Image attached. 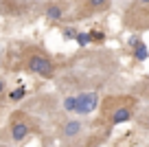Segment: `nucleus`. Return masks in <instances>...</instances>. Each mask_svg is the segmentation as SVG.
Returning a JSON list of instances; mask_svg holds the SVG:
<instances>
[{
    "label": "nucleus",
    "instance_id": "nucleus-1",
    "mask_svg": "<svg viewBox=\"0 0 149 147\" xmlns=\"http://www.w3.org/2000/svg\"><path fill=\"white\" fill-rule=\"evenodd\" d=\"M99 106V97L97 92H84V94H77V108L74 112H79V114H90L94 112Z\"/></svg>",
    "mask_w": 149,
    "mask_h": 147
},
{
    "label": "nucleus",
    "instance_id": "nucleus-2",
    "mask_svg": "<svg viewBox=\"0 0 149 147\" xmlns=\"http://www.w3.org/2000/svg\"><path fill=\"white\" fill-rule=\"evenodd\" d=\"M29 68L33 70V73L42 75V77H53V64L46 60V57L42 55H35L29 60Z\"/></svg>",
    "mask_w": 149,
    "mask_h": 147
},
{
    "label": "nucleus",
    "instance_id": "nucleus-3",
    "mask_svg": "<svg viewBox=\"0 0 149 147\" xmlns=\"http://www.w3.org/2000/svg\"><path fill=\"white\" fill-rule=\"evenodd\" d=\"M130 119H132L130 108H116V110L112 112V116H110L112 125H121V123H125V121H130Z\"/></svg>",
    "mask_w": 149,
    "mask_h": 147
},
{
    "label": "nucleus",
    "instance_id": "nucleus-4",
    "mask_svg": "<svg viewBox=\"0 0 149 147\" xmlns=\"http://www.w3.org/2000/svg\"><path fill=\"white\" fill-rule=\"evenodd\" d=\"M29 134V125L22 123V121H15L13 125H11V136H13V141H22V138H26Z\"/></svg>",
    "mask_w": 149,
    "mask_h": 147
},
{
    "label": "nucleus",
    "instance_id": "nucleus-5",
    "mask_svg": "<svg viewBox=\"0 0 149 147\" xmlns=\"http://www.w3.org/2000/svg\"><path fill=\"white\" fill-rule=\"evenodd\" d=\"M79 132H81V123H79V121H68V123L64 125V136L66 138L77 136Z\"/></svg>",
    "mask_w": 149,
    "mask_h": 147
},
{
    "label": "nucleus",
    "instance_id": "nucleus-6",
    "mask_svg": "<svg viewBox=\"0 0 149 147\" xmlns=\"http://www.w3.org/2000/svg\"><path fill=\"white\" fill-rule=\"evenodd\" d=\"M134 57H136L138 62H145V60L149 57V48L143 44V42H138V44L134 46Z\"/></svg>",
    "mask_w": 149,
    "mask_h": 147
},
{
    "label": "nucleus",
    "instance_id": "nucleus-7",
    "mask_svg": "<svg viewBox=\"0 0 149 147\" xmlns=\"http://www.w3.org/2000/svg\"><path fill=\"white\" fill-rule=\"evenodd\" d=\"M46 18L48 20H59L61 18V9H59V7H55V5L48 7V9H46Z\"/></svg>",
    "mask_w": 149,
    "mask_h": 147
},
{
    "label": "nucleus",
    "instance_id": "nucleus-8",
    "mask_svg": "<svg viewBox=\"0 0 149 147\" xmlns=\"http://www.w3.org/2000/svg\"><path fill=\"white\" fill-rule=\"evenodd\" d=\"M64 108H66V112H74V108H77V97H66Z\"/></svg>",
    "mask_w": 149,
    "mask_h": 147
},
{
    "label": "nucleus",
    "instance_id": "nucleus-9",
    "mask_svg": "<svg viewBox=\"0 0 149 147\" xmlns=\"http://www.w3.org/2000/svg\"><path fill=\"white\" fill-rule=\"evenodd\" d=\"M74 40H77V44H79V46H88L90 42H92V40H90V33H77Z\"/></svg>",
    "mask_w": 149,
    "mask_h": 147
},
{
    "label": "nucleus",
    "instance_id": "nucleus-10",
    "mask_svg": "<svg viewBox=\"0 0 149 147\" xmlns=\"http://www.w3.org/2000/svg\"><path fill=\"white\" fill-rule=\"evenodd\" d=\"M24 94H26V90H24V88H15V90L9 94V99H11V101H20Z\"/></svg>",
    "mask_w": 149,
    "mask_h": 147
},
{
    "label": "nucleus",
    "instance_id": "nucleus-11",
    "mask_svg": "<svg viewBox=\"0 0 149 147\" xmlns=\"http://www.w3.org/2000/svg\"><path fill=\"white\" fill-rule=\"evenodd\" d=\"M88 2H90V7H92V9H103L110 0H88Z\"/></svg>",
    "mask_w": 149,
    "mask_h": 147
},
{
    "label": "nucleus",
    "instance_id": "nucleus-12",
    "mask_svg": "<svg viewBox=\"0 0 149 147\" xmlns=\"http://www.w3.org/2000/svg\"><path fill=\"white\" fill-rule=\"evenodd\" d=\"M103 37H105V35H103L101 31H90V40H92V42H103Z\"/></svg>",
    "mask_w": 149,
    "mask_h": 147
},
{
    "label": "nucleus",
    "instance_id": "nucleus-13",
    "mask_svg": "<svg viewBox=\"0 0 149 147\" xmlns=\"http://www.w3.org/2000/svg\"><path fill=\"white\" fill-rule=\"evenodd\" d=\"M74 35H77V31H74V29L72 27H68V29H64V37H66V40H72V37Z\"/></svg>",
    "mask_w": 149,
    "mask_h": 147
},
{
    "label": "nucleus",
    "instance_id": "nucleus-14",
    "mask_svg": "<svg viewBox=\"0 0 149 147\" xmlns=\"http://www.w3.org/2000/svg\"><path fill=\"white\" fill-rule=\"evenodd\" d=\"M138 42H140V40H138V37H130V46H132V48H134V46H136V44H138Z\"/></svg>",
    "mask_w": 149,
    "mask_h": 147
},
{
    "label": "nucleus",
    "instance_id": "nucleus-15",
    "mask_svg": "<svg viewBox=\"0 0 149 147\" xmlns=\"http://www.w3.org/2000/svg\"><path fill=\"white\" fill-rule=\"evenodd\" d=\"M2 90H5V81H0V94H2Z\"/></svg>",
    "mask_w": 149,
    "mask_h": 147
},
{
    "label": "nucleus",
    "instance_id": "nucleus-16",
    "mask_svg": "<svg viewBox=\"0 0 149 147\" xmlns=\"http://www.w3.org/2000/svg\"><path fill=\"white\" fill-rule=\"evenodd\" d=\"M140 2H143V5H149V0H140Z\"/></svg>",
    "mask_w": 149,
    "mask_h": 147
},
{
    "label": "nucleus",
    "instance_id": "nucleus-17",
    "mask_svg": "<svg viewBox=\"0 0 149 147\" xmlns=\"http://www.w3.org/2000/svg\"><path fill=\"white\" fill-rule=\"evenodd\" d=\"M147 125H149V119H147Z\"/></svg>",
    "mask_w": 149,
    "mask_h": 147
}]
</instances>
